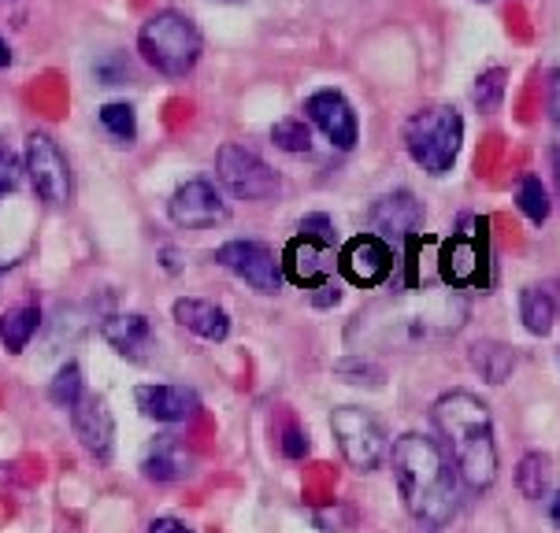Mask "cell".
Instances as JSON below:
<instances>
[{
    "label": "cell",
    "mask_w": 560,
    "mask_h": 533,
    "mask_svg": "<svg viewBox=\"0 0 560 533\" xmlns=\"http://www.w3.org/2000/svg\"><path fill=\"white\" fill-rule=\"evenodd\" d=\"M305 119H312V127H316L338 152L357 149L360 119H357V108L349 104V97L341 90H316L312 93V97L305 100Z\"/></svg>",
    "instance_id": "cell-13"
},
{
    "label": "cell",
    "mask_w": 560,
    "mask_h": 533,
    "mask_svg": "<svg viewBox=\"0 0 560 533\" xmlns=\"http://www.w3.org/2000/svg\"><path fill=\"white\" fill-rule=\"evenodd\" d=\"M23 170H26V178H31L34 193H37V200H42L45 208L60 212V208H68V204H71V197H74L71 164H68L63 149L56 145L49 133L34 130L31 138H26Z\"/></svg>",
    "instance_id": "cell-6"
},
{
    "label": "cell",
    "mask_w": 560,
    "mask_h": 533,
    "mask_svg": "<svg viewBox=\"0 0 560 533\" xmlns=\"http://www.w3.org/2000/svg\"><path fill=\"white\" fill-rule=\"evenodd\" d=\"M516 489L524 493L527 500H542L549 489V460L538 452H530L516 471Z\"/></svg>",
    "instance_id": "cell-27"
},
{
    "label": "cell",
    "mask_w": 560,
    "mask_h": 533,
    "mask_svg": "<svg viewBox=\"0 0 560 533\" xmlns=\"http://www.w3.org/2000/svg\"><path fill=\"white\" fill-rule=\"evenodd\" d=\"M368 218H372V234L383 237L397 252V249H405L412 237H420L423 204H420V197L408 193V189H394V193L378 197L375 204L368 208Z\"/></svg>",
    "instance_id": "cell-12"
},
{
    "label": "cell",
    "mask_w": 560,
    "mask_h": 533,
    "mask_svg": "<svg viewBox=\"0 0 560 533\" xmlns=\"http://www.w3.org/2000/svg\"><path fill=\"white\" fill-rule=\"evenodd\" d=\"M338 271L346 282H353L357 289H375L390 279L394 271V249L375 234H357L341 245L338 252Z\"/></svg>",
    "instance_id": "cell-11"
},
{
    "label": "cell",
    "mask_w": 560,
    "mask_h": 533,
    "mask_svg": "<svg viewBox=\"0 0 560 533\" xmlns=\"http://www.w3.org/2000/svg\"><path fill=\"white\" fill-rule=\"evenodd\" d=\"M215 182L238 200H271L282 193L275 167L245 145H223L215 152Z\"/></svg>",
    "instance_id": "cell-7"
},
{
    "label": "cell",
    "mask_w": 560,
    "mask_h": 533,
    "mask_svg": "<svg viewBox=\"0 0 560 533\" xmlns=\"http://www.w3.org/2000/svg\"><path fill=\"white\" fill-rule=\"evenodd\" d=\"M553 175H557V189H560V133H557V145H553Z\"/></svg>",
    "instance_id": "cell-35"
},
{
    "label": "cell",
    "mask_w": 560,
    "mask_h": 533,
    "mask_svg": "<svg viewBox=\"0 0 560 533\" xmlns=\"http://www.w3.org/2000/svg\"><path fill=\"white\" fill-rule=\"evenodd\" d=\"M546 111L560 133V67H553V71L546 74Z\"/></svg>",
    "instance_id": "cell-31"
},
{
    "label": "cell",
    "mask_w": 560,
    "mask_h": 533,
    "mask_svg": "<svg viewBox=\"0 0 560 533\" xmlns=\"http://www.w3.org/2000/svg\"><path fill=\"white\" fill-rule=\"evenodd\" d=\"M215 4H242V0H215Z\"/></svg>",
    "instance_id": "cell-37"
},
{
    "label": "cell",
    "mask_w": 560,
    "mask_h": 533,
    "mask_svg": "<svg viewBox=\"0 0 560 533\" xmlns=\"http://www.w3.org/2000/svg\"><path fill=\"white\" fill-rule=\"evenodd\" d=\"M194 471V455L186 452V445L171 434H160L153 441L145 445L141 452V474L156 485H171V482H183Z\"/></svg>",
    "instance_id": "cell-17"
},
{
    "label": "cell",
    "mask_w": 560,
    "mask_h": 533,
    "mask_svg": "<svg viewBox=\"0 0 560 533\" xmlns=\"http://www.w3.org/2000/svg\"><path fill=\"white\" fill-rule=\"evenodd\" d=\"M520 319H524V327L535 333V337H546L557 319L553 297H549L546 289H538V285H530V289L520 293Z\"/></svg>",
    "instance_id": "cell-21"
},
{
    "label": "cell",
    "mask_w": 560,
    "mask_h": 533,
    "mask_svg": "<svg viewBox=\"0 0 560 533\" xmlns=\"http://www.w3.org/2000/svg\"><path fill=\"white\" fill-rule=\"evenodd\" d=\"M101 119V130L108 133L116 145H130V141L138 138V116H135V104L127 100H112L104 104V108L97 111Z\"/></svg>",
    "instance_id": "cell-24"
},
{
    "label": "cell",
    "mask_w": 560,
    "mask_h": 533,
    "mask_svg": "<svg viewBox=\"0 0 560 533\" xmlns=\"http://www.w3.org/2000/svg\"><path fill=\"white\" fill-rule=\"evenodd\" d=\"M553 522H557V526H560V493H557V497H553Z\"/></svg>",
    "instance_id": "cell-36"
},
{
    "label": "cell",
    "mask_w": 560,
    "mask_h": 533,
    "mask_svg": "<svg viewBox=\"0 0 560 533\" xmlns=\"http://www.w3.org/2000/svg\"><path fill=\"white\" fill-rule=\"evenodd\" d=\"M405 152L427 175H450L464 149V119L453 104H423L401 127Z\"/></svg>",
    "instance_id": "cell-4"
},
{
    "label": "cell",
    "mask_w": 560,
    "mask_h": 533,
    "mask_svg": "<svg viewBox=\"0 0 560 533\" xmlns=\"http://www.w3.org/2000/svg\"><path fill=\"white\" fill-rule=\"evenodd\" d=\"M471 4H493V0H471Z\"/></svg>",
    "instance_id": "cell-38"
},
{
    "label": "cell",
    "mask_w": 560,
    "mask_h": 533,
    "mask_svg": "<svg viewBox=\"0 0 560 533\" xmlns=\"http://www.w3.org/2000/svg\"><path fill=\"white\" fill-rule=\"evenodd\" d=\"M205 52L201 26L189 15L164 8V12L149 15L138 31V56L153 67L164 79H186Z\"/></svg>",
    "instance_id": "cell-3"
},
{
    "label": "cell",
    "mask_w": 560,
    "mask_h": 533,
    "mask_svg": "<svg viewBox=\"0 0 560 533\" xmlns=\"http://www.w3.org/2000/svg\"><path fill=\"white\" fill-rule=\"evenodd\" d=\"M175 322L183 327L186 333H194V337L201 341H226L231 337V316L220 308V304L212 300H201V297H183L175 300Z\"/></svg>",
    "instance_id": "cell-19"
},
{
    "label": "cell",
    "mask_w": 560,
    "mask_h": 533,
    "mask_svg": "<svg viewBox=\"0 0 560 533\" xmlns=\"http://www.w3.org/2000/svg\"><path fill=\"white\" fill-rule=\"evenodd\" d=\"M167 218L178 230H215L231 223V208L223 204L212 178H186L167 200Z\"/></svg>",
    "instance_id": "cell-9"
},
{
    "label": "cell",
    "mask_w": 560,
    "mask_h": 533,
    "mask_svg": "<svg viewBox=\"0 0 560 533\" xmlns=\"http://www.w3.org/2000/svg\"><path fill=\"white\" fill-rule=\"evenodd\" d=\"M516 208L520 215H527L535 226H542L549 218V197H546V186L538 175H524L516 186Z\"/></svg>",
    "instance_id": "cell-26"
},
{
    "label": "cell",
    "mask_w": 560,
    "mask_h": 533,
    "mask_svg": "<svg viewBox=\"0 0 560 533\" xmlns=\"http://www.w3.org/2000/svg\"><path fill=\"white\" fill-rule=\"evenodd\" d=\"M145 533H194V530H189L183 519H171V516H164V519H156L153 526H149Z\"/></svg>",
    "instance_id": "cell-32"
},
{
    "label": "cell",
    "mask_w": 560,
    "mask_h": 533,
    "mask_svg": "<svg viewBox=\"0 0 560 533\" xmlns=\"http://www.w3.org/2000/svg\"><path fill=\"white\" fill-rule=\"evenodd\" d=\"M135 404H138V412L145 418H153V423L175 426V423H186V418L201 407V396H197L189 386L145 382L135 389Z\"/></svg>",
    "instance_id": "cell-15"
},
{
    "label": "cell",
    "mask_w": 560,
    "mask_h": 533,
    "mask_svg": "<svg viewBox=\"0 0 560 533\" xmlns=\"http://www.w3.org/2000/svg\"><path fill=\"white\" fill-rule=\"evenodd\" d=\"M505 90H509L505 67H487L476 79V85H471V104H476L479 116H493L501 108V100H505Z\"/></svg>",
    "instance_id": "cell-22"
},
{
    "label": "cell",
    "mask_w": 560,
    "mask_h": 533,
    "mask_svg": "<svg viewBox=\"0 0 560 533\" xmlns=\"http://www.w3.org/2000/svg\"><path fill=\"white\" fill-rule=\"evenodd\" d=\"M490 223L487 218H476V234L460 230L442 245L439 252V266L442 279L453 285V289H487L493 285V249H490Z\"/></svg>",
    "instance_id": "cell-5"
},
{
    "label": "cell",
    "mask_w": 560,
    "mask_h": 533,
    "mask_svg": "<svg viewBox=\"0 0 560 533\" xmlns=\"http://www.w3.org/2000/svg\"><path fill=\"white\" fill-rule=\"evenodd\" d=\"M271 145L282 149V152H308L312 149L308 119H279L271 127Z\"/></svg>",
    "instance_id": "cell-28"
},
{
    "label": "cell",
    "mask_w": 560,
    "mask_h": 533,
    "mask_svg": "<svg viewBox=\"0 0 560 533\" xmlns=\"http://www.w3.org/2000/svg\"><path fill=\"white\" fill-rule=\"evenodd\" d=\"M301 234H308V237H316V241L330 245V249H338V234L327 215H305L301 218Z\"/></svg>",
    "instance_id": "cell-30"
},
{
    "label": "cell",
    "mask_w": 560,
    "mask_h": 533,
    "mask_svg": "<svg viewBox=\"0 0 560 533\" xmlns=\"http://www.w3.org/2000/svg\"><path fill=\"white\" fill-rule=\"evenodd\" d=\"M434 426H439L457 478L476 493L487 489L498 474V449H493L487 404L471 393H445L434 400Z\"/></svg>",
    "instance_id": "cell-2"
},
{
    "label": "cell",
    "mask_w": 560,
    "mask_h": 533,
    "mask_svg": "<svg viewBox=\"0 0 560 533\" xmlns=\"http://www.w3.org/2000/svg\"><path fill=\"white\" fill-rule=\"evenodd\" d=\"M215 263L223 271H231L234 279L253 285L260 293H279L282 289V263L264 241H249V237H238V241H223L215 249Z\"/></svg>",
    "instance_id": "cell-10"
},
{
    "label": "cell",
    "mask_w": 560,
    "mask_h": 533,
    "mask_svg": "<svg viewBox=\"0 0 560 533\" xmlns=\"http://www.w3.org/2000/svg\"><path fill=\"white\" fill-rule=\"evenodd\" d=\"M49 400L63 412H74V407L85 400V386H82V367L79 364H63L56 370V378L49 382Z\"/></svg>",
    "instance_id": "cell-25"
},
{
    "label": "cell",
    "mask_w": 560,
    "mask_h": 533,
    "mask_svg": "<svg viewBox=\"0 0 560 533\" xmlns=\"http://www.w3.org/2000/svg\"><path fill=\"white\" fill-rule=\"evenodd\" d=\"M12 60H15L12 45H8V37H0V71H4V67H12Z\"/></svg>",
    "instance_id": "cell-34"
},
{
    "label": "cell",
    "mask_w": 560,
    "mask_h": 533,
    "mask_svg": "<svg viewBox=\"0 0 560 533\" xmlns=\"http://www.w3.org/2000/svg\"><path fill=\"white\" fill-rule=\"evenodd\" d=\"M330 430H335V441L341 455L349 460V466L368 474L386 463L390 441H386V430L378 426V418L368 415L364 407H338L330 415Z\"/></svg>",
    "instance_id": "cell-8"
},
{
    "label": "cell",
    "mask_w": 560,
    "mask_h": 533,
    "mask_svg": "<svg viewBox=\"0 0 560 533\" xmlns=\"http://www.w3.org/2000/svg\"><path fill=\"white\" fill-rule=\"evenodd\" d=\"M471 359H476L479 375L487 378L490 386H501L512 375V367H516L512 348L498 345V341H482V345H476V348H471Z\"/></svg>",
    "instance_id": "cell-23"
},
{
    "label": "cell",
    "mask_w": 560,
    "mask_h": 533,
    "mask_svg": "<svg viewBox=\"0 0 560 533\" xmlns=\"http://www.w3.org/2000/svg\"><path fill=\"white\" fill-rule=\"evenodd\" d=\"M279 263H282V279L316 293L323 285H330V271L338 266V256L330 245H323L308 234H298L287 249H282Z\"/></svg>",
    "instance_id": "cell-14"
},
{
    "label": "cell",
    "mask_w": 560,
    "mask_h": 533,
    "mask_svg": "<svg viewBox=\"0 0 560 533\" xmlns=\"http://www.w3.org/2000/svg\"><path fill=\"white\" fill-rule=\"evenodd\" d=\"M394 471L405 508L427 526H445L460 508V478L431 437L405 434L394 445Z\"/></svg>",
    "instance_id": "cell-1"
},
{
    "label": "cell",
    "mask_w": 560,
    "mask_h": 533,
    "mask_svg": "<svg viewBox=\"0 0 560 533\" xmlns=\"http://www.w3.org/2000/svg\"><path fill=\"white\" fill-rule=\"evenodd\" d=\"M74 434H79L82 449L93 455L97 463H112L116 455V418H112V407L97 396H85L79 407H74Z\"/></svg>",
    "instance_id": "cell-16"
},
{
    "label": "cell",
    "mask_w": 560,
    "mask_h": 533,
    "mask_svg": "<svg viewBox=\"0 0 560 533\" xmlns=\"http://www.w3.org/2000/svg\"><path fill=\"white\" fill-rule=\"evenodd\" d=\"M160 263H167L171 274H183V260H178L175 249H160Z\"/></svg>",
    "instance_id": "cell-33"
},
{
    "label": "cell",
    "mask_w": 560,
    "mask_h": 533,
    "mask_svg": "<svg viewBox=\"0 0 560 533\" xmlns=\"http://www.w3.org/2000/svg\"><path fill=\"white\" fill-rule=\"evenodd\" d=\"M37 327H42V308H37V300L15 304L12 311H4V316H0V345L12 352V356H19V352L34 341Z\"/></svg>",
    "instance_id": "cell-20"
},
{
    "label": "cell",
    "mask_w": 560,
    "mask_h": 533,
    "mask_svg": "<svg viewBox=\"0 0 560 533\" xmlns=\"http://www.w3.org/2000/svg\"><path fill=\"white\" fill-rule=\"evenodd\" d=\"M19 175H23V159H19L15 149L0 138V200L19 193Z\"/></svg>",
    "instance_id": "cell-29"
},
{
    "label": "cell",
    "mask_w": 560,
    "mask_h": 533,
    "mask_svg": "<svg viewBox=\"0 0 560 533\" xmlns=\"http://www.w3.org/2000/svg\"><path fill=\"white\" fill-rule=\"evenodd\" d=\"M101 333L122 359H130V364H145L149 352H153V327H149L145 316H135V311L108 316L101 322Z\"/></svg>",
    "instance_id": "cell-18"
}]
</instances>
